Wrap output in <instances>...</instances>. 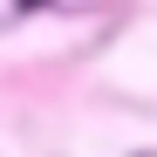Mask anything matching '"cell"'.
Wrapping results in <instances>:
<instances>
[{"label":"cell","mask_w":157,"mask_h":157,"mask_svg":"<svg viewBox=\"0 0 157 157\" xmlns=\"http://www.w3.org/2000/svg\"><path fill=\"white\" fill-rule=\"evenodd\" d=\"M21 7H34V0H21Z\"/></svg>","instance_id":"1"}]
</instances>
